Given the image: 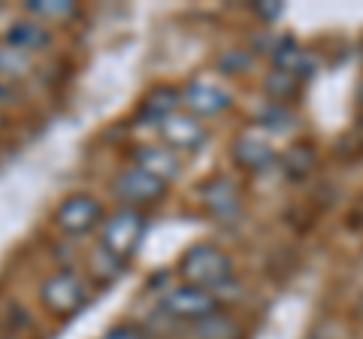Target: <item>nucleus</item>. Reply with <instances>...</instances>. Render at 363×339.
Returning <instances> with one entry per match:
<instances>
[{
  "label": "nucleus",
  "instance_id": "f3484780",
  "mask_svg": "<svg viewBox=\"0 0 363 339\" xmlns=\"http://www.w3.org/2000/svg\"><path fill=\"white\" fill-rule=\"evenodd\" d=\"M260 124H267L269 130H285L294 124V116L288 112L285 104H272V106H267L264 112H260Z\"/></svg>",
  "mask_w": 363,
  "mask_h": 339
},
{
  "label": "nucleus",
  "instance_id": "f03ea898",
  "mask_svg": "<svg viewBox=\"0 0 363 339\" xmlns=\"http://www.w3.org/2000/svg\"><path fill=\"white\" fill-rule=\"evenodd\" d=\"M143 233H145L143 212H136L133 206H128V209H118L116 216H109L104 221V230H100V245H104L109 255H116L118 261H124V257H130L136 252Z\"/></svg>",
  "mask_w": 363,
  "mask_h": 339
},
{
  "label": "nucleus",
  "instance_id": "9b49d317",
  "mask_svg": "<svg viewBox=\"0 0 363 339\" xmlns=\"http://www.w3.org/2000/svg\"><path fill=\"white\" fill-rule=\"evenodd\" d=\"M136 167L145 170V173L157 176L161 182L173 179L179 173V157L169 149H157V145H140L136 149Z\"/></svg>",
  "mask_w": 363,
  "mask_h": 339
},
{
  "label": "nucleus",
  "instance_id": "7ed1b4c3",
  "mask_svg": "<svg viewBox=\"0 0 363 339\" xmlns=\"http://www.w3.org/2000/svg\"><path fill=\"white\" fill-rule=\"evenodd\" d=\"M161 309L169 312L176 321H203L218 312V297L212 291H203L194 285H176L161 297Z\"/></svg>",
  "mask_w": 363,
  "mask_h": 339
},
{
  "label": "nucleus",
  "instance_id": "412c9836",
  "mask_svg": "<svg viewBox=\"0 0 363 339\" xmlns=\"http://www.w3.org/2000/svg\"><path fill=\"white\" fill-rule=\"evenodd\" d=\"M0 97H4V88H0Z\"/></svg>",
  "mask_w": 363,
  "mask_h": 339
},
{
  "label": "nucleus",
  "instance_id": "20e7f679",
  "mask_svg": "<svg viewBox=\"0 0 363 339\" xmlns=\"http://www.w3.org/2000/svg\"><path fill=\"white\" fill-rule=\"evenodd\" d=\"M100 216H104V209H100V203L88 194H76L70 200H64L58 206V224L61 230L67 233H85V230H94L100 224Z\"/></svg>",
  "mask_w": 363,
  "mask_h": 339
},
{
  "label": "nucleus",
  "instance_id": "423d86ee",
  "mask_svg": "<svg viewBox=\"0 0 363 339\" xmlns=\"http://www.w3.org/2000/svg\"><path fill=\"white\" fill-rule=\"evenodd\" d=\"M182 100H185V106L194 112V116H218L230 106V94L224 91L221 85L215 82H206V79H194L185 91H182Z\"/></svg>",
  "mask_w": 363,
  "mask_h": 339
},
{
  "label": "nucleus",
  "instance_id": "f257e3e1",
  "mask_svg": "<svg viewBox=\"0 0 363 339\" xmlns=\"http://www.w3.org/2000/svg\"><path fill=\"white\" fill-rule=\"evenodd\" d=\"M182 276H185L188 285L203 288V291H212V288H221L227 279H230V257H227L221 248L215 245H194L188 248L185 257H182Z\"/></svg>",
  "mask_w": 363,
  "mask_h": 339
},
{
  "label": "nucleus",
  "instance_id": "dca6fc26",
  "mask_svg": "<svg viewBox=\"0 0 363 339\" xmlns=\"http://www.w3.org/2000/svg\"><path fill=\"white\" fill-rule=\"evenodd\" d=\"M294 88H297V76H294V73L276 70V73L267 79V91L276 97V104H281L285 97H291V94H294Z\"/></svg>",
  "mask_w": 363,
  "mask_h": 339
},
{
  "label": "nucleus",
  "instance_id": "4468645a",
  "mask_svg": "<svg viewBox=\"0 0 363 339\" xmlns=\"http://www.w3.org/2000/svg\"><path fill=\"white\" fill-rule=\"evenodd\" d=\"M236 336H240V327L218 312L197 321V339H236Z\"/></svg>",
  "mask_w": 363,
  "mask_h": 339
},
{
  "label": "nucleus",
  "instance_id": "9d476101",
  "mask_svg": "<svg viewBox=\"0 0 363 339\" xmlns=\"http://www.w3.org/2000/svg\"><path fill=\"white\" fill-rule=\"evenodd\" d=\"M233 157L248 170H264L276 161V149L264 137H257V133H242L233 145Z\"/></svg>",
  "mask_w": 363,
  "mask_h": 339
},
{
  "label": "nucleus",
  "instance_id": "39448f33",
  "mask_svg": "<svg viewBox=\"0 0 363 339\" xmlns=\"http://www.w3.org/2000/svg\"><path fill=\"white\" fill-rule=\"evenodd\" d=\"M43 303L52 312H76L85 303V288L73 273H55L49 282L43 285Z\"/></svg>",
  "mask_w": 363,
  "mask_h": 339
},
{
  "label": "nucleus",
  "instance_id": "6e6552de",
  "mask_svg": "<svg viewBox=\"0 0 363 339\" xmlns=\"http://www.w3.org/2000/svg\"><path fill=\"white\" fill-rule=\"evenodd\" d=\"M161 133L173 149H197V145L206 140L203 124L191 116H179V112H173L169 118L161 121Z\"/></svg>",
  "mask_w": 363,
  "mask_h": 339
},
{
  "label": "nucleus",
  "instance_id": "2eb2a0df",
  "mask_svg": "<svg viewBox=\"0 0 363 339\" xmlns=\"http://www.w3.org/2000/svg\"><path fill=\"white\" fill-rule=\"evenodd\" d=\"M303 49L294 43L291 37L288 40H281L279 46H276V64H279V70H285V73H303Z\"/></svg>",
  "mask_w": 363,
  "mask_h": 339
},
{
  "label": "nucleus",
  "instance_id": "0eeeda50",
  "mask_svg": "<svg viewBox=\"0 0 363 339\" xmlns=\"http://www.w3.org/2000/svg\"><path fill=\"white\" fill-rule=\"evenodd\" d=\"M164 185L167 182H161L157 176L145 173V170H140V167H130L118 176L116 191H118V197L128 200V203H149V200L164 194Z\"/></svg>",
  "mask_w": 363,
  "mask_h": 339
},
{
  "label": "nucleus",
  "instance_id": "1a4fd4ad",
  "mask_svg": "<svg viewBox=\"0 0 363 339\" xmlns=\"http://www.w3.org/2000/svg\"><path fill=\"white\" fill-rule=\"evenodd\" d=\"M203 203L212 216L218 218H233L240 212V188H236L230 179H212V182L203 188Z\"/></svg>",
  "mask_w": 363,
  "mask_h": 339
},
{
  "label": "nucleus",
  "instance_id": "ddd939ff",
  "mask_svg": "<svg viewBox=\"0 0 363 339\" xmlns=\"http://www.w3.org/2000/svg\"><path fill=\"white\" fill-rule=\"evenodd\" d=\"M179 100L182 94L173 91V88H157V91L149 94V100H145V106H143V118H155L157 124H161L164 118H169L176 112L179 106Z\"/></svg>",
  "mask_w": 363,
  "mask_h": 339
},
{
  "label": "nucleus",
  "instance_id": "a211bd4d",
  "mask_svg": "<svg viewBox=\"0 0 363 339\" xmlns=\"http://www.w3.org/2000/svg\"><path fill=\"white\" fill-rule=\"evenodd\" d=\"M28 13L43 16V18H64L73 13V4H58V0H30Z\"/></svg>",
  "mask_w": 363,
  "mask_h": 339
},
{
  "label": "nucleus",
  "instance_id": "f8f14e48",
  "mask_svg": "<svg viewBox=\"0 0 363 339\" xmlns=\"http://www.w3.org/2000/svg\"><path fill=\"white\" fill-rule=\"evenodd\" d=\"M6 40H9V46L13 49L30 52V49H43L45 43H49V33H45L37 21H18V25L9 28Z\"/></svg>",
  "mask_w": 363,
  "mask_h": 339
},
{
  "label": "nucleus",
  "instance_id": "6ab92c4d",
  "mask_svg": "<svg viewBox=\"0 0 363 339\" xmlns=\"http://www.w3.org/2000/svg\"><path fill=\"white\" fill-rule=\"evenodd\" d=\"M104 339H149L140 327H130V324H121V327H112V330Z\"/></svg>",
  "mask_w": 363,
  "mask_h": 339
},
{
  "label": "nucleus",
  "instance_id": "aec40b11",
  "mask_svg": "<svg viewBox=\"0 0 363 339\" xmlns=\"http://www.w3.org/2000/svg\"><path fill=\"white\" fill-rule=\"evenodd\" d=\"M255 13L260 18H267V21H276L281 16V6L279 4H255Z\"/></svg>",
  "mask_w": 363,
  "mask_h": 339
}]
</instances>
